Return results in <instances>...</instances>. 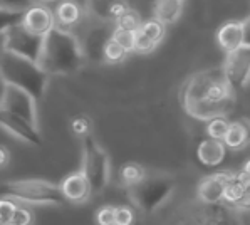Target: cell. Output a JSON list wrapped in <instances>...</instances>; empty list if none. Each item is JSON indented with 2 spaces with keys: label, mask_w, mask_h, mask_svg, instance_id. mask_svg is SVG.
I'll return each mask as SVG.
<instances>
[{
  "label": "cell",
  "mask_w": 250,
  "mask_h": 225,
  "mask_svg": "<svg viewBox=\"0 0 250 225\" xmlns=\"http://www.w3.org/2000/svg\"><path fill=\"white\" fill-rule=\"evenodd\" d=\"M230 121H227L225 118H213L210 121H207V135L211 139H218L224 141L227 131H229Z\"/></svg>",
  "instance_id": "484cf974"
},
{
  "label": "cell",
  "mask_w": 250,
  "mask_h": 225,
  "mask_svg": "<svg viewBox=\"0 0 250 225\" xmlns=\"http://www.w3.org/2000/svg\"><path fill=\"white\" fill-rule=\"evenodd\" d=\"M0 74L9 86L29 92L36 101L44 98L49 76L42 71L37 63L15 56L12 52H5L0 57Z\"/></svg>",
  "instance_id": "3957f363"
},
{
  "label": "cell",
  "mask_w": 250,
  "mask_h": 225,
  "mask_svg": "<svg viewBox=\"0 0 250 225\" xmlns=\"http://www.w3.org/2000/svg\"><path fill=\"white\" fill-rule=\"evenodd\" d=\"M224 143L230 150H242L250 145V119H238L230 123Z\"/></svg>",
  "instance_id": "d6986e66"
},
{
  "label": "cell",
  "mask_w": 250,
  "mask_h": 225,
  "mask_svg": "<svg viewBox=\"0 0 250 225\" xmlns=\"http://www.w3.org/2000/svg\"><path fill=\"white\" fill-rule=\"evenodd\" d=\"M0 128H3V130L9 131L12 136L22 139V141L29 143V145L39 146L42 143L41 133L36 126L27 123L25 119L19 118L14 112L2 110V108H0Z\"/></svg>",
  "instance_id": "7c38bea8"
},
{
  "label": "cell",
  "mask_w": 250,
  "mask_h": 225,
  "mask_svg": "<svg viewBox=\"0 0 250 225\" xmlns=\"http://www.w3.org/2000/svg\"><path fill=\"white\" fill-rule=\"evenodd\" d=\"M156 45H158V44H155L151 39H148L145 34H141L140 30L136 32V37H134V50H136V52L149 54V52H153V50L156 49Z\"/></svg>",
  "instance_id": "1f68e13d"
},
{
  "label": "cell",
  "mask_w": 250,
  "mask_h": 225,
  "mask_svg": "<svg viewBox=\"0 0 250 225\" xmlns=\"http://www.w3.org/2000/svg\"><path fill=\"white\" fill-rule=\"evenodd\" d=\"M227 155V146L224 141L218 139H202L197 148V158L200 163H203L205 166H218L222 161L225 160Z\"/></svg>",
  "instance_id": "ac0fdd59"
},
{
  "label": "cell",
  "mask_w": 250,
  "mask_h": 225,
  "mask_svg": "<svg viewBox=\"0 0 250 225\" xmlns=\"http://www.w3.org/2000/svg\"><path fill=\"white\" fill-rule=\"evenodd\" d=\"M81 14H83V9H81V5L78 2H74V0H62V2H59L56 7L54 21L59 24L57 25L59 29L67 30L69 27L79 24Z\"/></svg>",
  "instance_id": "ffe728a7"
},
{
  "label": "cell",
  "mask_w": 250,
  "mask_h": 225,
  "mask_svg": "<svg viewBox=\"0 0 250 225\" xmlns=\"http://www.w3.org/2000/svg\"><path fill=\"white\" fill-rule=\"evenodd\" d=\"M66 202L72 203H84L91 197V185L83 172H74L67 175L59 185Z\"/></svg>",
  "instance_id": "2e32d148"
},
{
  "label": "cell",
  "mask_w": 250,
  "mask_h": 225,
  "mask_svg": "<svg viewBox=\"0 0 250 225\" xmlns=\"http://www.w3.org/2000/svg\"><path fill=\"white\" fill-rule=\"evenodd\" d=\"M92 193H99L109 181V157L98 141L87 135L83 138V170Z\"/></svg>",
  "instance_id": "52a82bcc"
},
{
  "label": "cell",
  "mask_w": 250,
  "mask_h": 225,
  "mask_svg": "<svg viewBox=\"0 0 250 225\" xmlns=\"http://www.w3.org/2000/svg\"><path fill=\"white\" fill-rule=\"evenodd\" d=\"M5 89H7V83L5 79L0 74V106H2V101H3V94H5Z\"/></svg>",
  "instance_id": "f35d334b"
},
{
  "label": "cell",
  "mask_w": 250,
  "mask_h": 225,
  "mask_svg": "<svg viewBox=\"0 0 250 225\" xmlns=\"http://www.w3.org/2000/svg\"><path fill=\"white\" fill-rule=\"evenodd\" d=\"M0 199H12L36 205H62L66 203L59 185L39 178L14 180L0 185Z\"/></svg>",
  "instance_id": "277c9868"
},
{
  "label": "cell",
  "mask_w": 250,
  "mask_h": 225,
  "mask_svg": "<svg viewBox=\"0 0 250 225\" xmlns=\"http://www.w3.org/2000/svg\"><path fill=\"white\" fill-rule=\"evenodd\" d=\"M230 173H213V175L205 177L198 183L197 197L202 203H224L225 187L229 181Z\"/></svg>",
  "instance_id": "5bb4252c"
},
{
  "label": "cell",
  "mask_w": 250,
  "mask_h": 225,
  "mask_svg": "<svg viewBox=\"0 0 250 225\" xmlns=\"http://www.w3.org/2000/svg\"><path fill=\"white\" fill-rule=\"evenodd\" d=\"M134 37H136V32H131V30H125V29H113V34H111V39L114 42H118L126 52H133L134 50Z\"/></svg>",
  "instance_id": "83f0119b"
},
{
  "label": "cell",
  "mask_w": 250,
  "mask_h": 225,
  "mask_svg": "<svg viewBox=\"0 0 250 225\" xmlns=\"http://www.w3.org/2000/svg\"><path fill=\"white\" fill-rule=\"evenodd\" d=\"M9 161H10L9 150H7L5 146H0V168H3V166H5Z\"/></svg>",
  "instance_id": "74e56055"
},
{
  "label": "cell",
  "mask_w": 250,
  "mask_h": 225,
  "mask_svg": "<svg viewBox=\"0 0 250 225\" xmlns=\"http://www.w3.org/2000/svg\"><path fill=\"white\" fill-rule=\"evenodd\" d=\"M140 32L145 34L148 39H151L155 44H160L165 36V25L160 21H156V19H149V21H145L141 24Z\"/></svg>",
  "instance_id": "d4e9b609"
},
{
  "label": "cell",
  "mask_w": 250,
  "mask_h": 225,
  "mask_svg": "<svg viewBox=\"0 0 250 225\" xmlns=\"http://www.w3.org/2000/svg\"><path fill=\"white\" fill-rule=\"evenodd\" d=\"M134 224V212L133 208L126 205H119L114 212V225H133Z\"/></svg>",
  "instance_id": "4dcf8cb0"
},
{
  "label": "cell",
  "mask_w": 250,
  "mask_h": 225,
  "mask_svg": "<svg viewBox=\"0 0 250 225\" xmlns=\"http://www.w3.org/2000/svg\"><path fill=\"white\" fill-rule=\"evenodd\" d=\"M42 45H44V37L29 32L22 24L12 25L5 30L7 52L25 57L32 63H39Z\"/></svg>",
  "instance_id": "ba28073f"
},
{
  "label": "cell",
  "mask_w": 250,
  "mask_h": 225,
  "mask_svg": "<svg viewBox=\"0 0 250 225\" xmlns=\"http://www.w3.org/2000/svg\"><path fill=\"white\" fill-rule=\"evenodd\" d=\"M126 56H128V52H126V50L123 49L118 42H114L113 39L107 41L104 52H103V61H104V63H107V64L123 63V61L126 59Z\"/></svg>",
  "instance_id": "cb8c5ba5"
},
{
  "label": "cell",
  "mask_w": 250,
  "mask_h": 225,
  "mask_svg": "<svg viewBox=\"0 0 250 225\" xmlns=\"http://www.w3.org/2000/svg\"><path fill=\"white\" fill-rule=\"evenodd\" d=\"M22 15H24V12H12V10L0 9V32H3L12 25L21 24Z\"/></svg>",
  "instance_id": "f1b7e54d"
},
{
  "label": "cell",
  "mask_w": 250,
  "mask_h": 225,
  "mask_svg": "<svg viewBox=\"0 0 250 225\" xmlns=\"http://www.w3.org/2000/svg\"><path fill=\"white\" fill-rule=\"evenodd\" d=\"M242 173H244V175L250 180V160L244 165V170H242Z\"/></svg>",
  "instance_id": "60d3db41"
},
{
  "label": "cell",
  "mask_w": 250,
  "mask_h": 225,
  "mask_svg": "<svg viewBox=\"0 0 250 225\" xmlns=\"http://www.w3.org/2000/svg\"><path fill=\"white\" fill-rule=\"evenodd\" d=\"M141 24H143V22H141L140 15H138V12H134L133 9L126 10V12L116 21V27L125 29V30H131V32H138Z\"/></svg>",
  "instance_id": "4316f807"
},
{
  "label": "cell",
  "mask_w": 250,
  "mask_h": 225,
  "mask_svg": "<svg viewBox=\"0 0 250 225\" xmlns=\"http://www.w3.org/2000/svg\"><path fill=\"white\" fill-rule=\"evenodd\" d=\"M222 69L233 92L244 91L250 83V47L242 45L240 49L227 54Z\"/></svg>",
  "instance_id": "9c48e42d"
},
{
  "label": "cell",
  "mask_w": 250,
  "mask_h": 225,
  "mask_svg": "<svg viewBox=\"0 0 250 225\" xmlns=\"http://www.w3.org/2000/svg\"><path fill=\"white\" fill-rule=\"evenodd\" d=\"M146 178V172L141 165L138 163H125L119 170V180L126 188H131L134 185H138L140 181H143Z\"/></svg>",
  "instance_id": "603a6c76"
},
{
  "label": "cell",
  "mask_w": 250,
  "mask_h": 225,
  "mask_svg": "<svg viewBox=\"0 0 250 225\" xmlns=\"http://www.w3.org/2000/svg\"><path fill=\"white\" fill-rule=\"evenodd\" d=\"M32 0H0V9L12 12H25Z\"/></svg>",
  "instance_id": "e575fe53"
},
{
  "label": "cell",
  "mask_w": 250,
  "mask_h": 225,
  "mask_svg": "<svg viewBox=\"0 0 250 225\" xmlns=\"http://www.w3.org/2000/svg\"><path fill=\"white\" fill-rule=\"evenodd\" d=\"M182 106L191 118L210 121L225 118L235 108V92L222 68H211L193 74L180 92Z\"/></svg>",
  "instance_id": "6da1fadb"
},
{
  "label": "cell",
  "mask_w": 250,
  "mask_h": 225,
  "mask_svg": "<svg viewBox=\"0 0 250 225\" xmlns=\"http://www.w3.org/2000/svg\"><path fill=\"white\" fill-rule=\"evenodd\" d=\"M114 212H116V207H113V205H104V207L98 208V212H96V224L114 225Z\"/></svg>",
  "instance_id": "d6a6232c"
},
{
  "label": "cell",
  "mask_w": 250,
  "mask_h": 225,
  "mask_svg": "<svg viewBox=\"0 0 250 225\" xmlns=\"http://www.w3.org/2000/svg\"><path fill=\"white\" fill-rule=\"evenodd\" d=\"M83 61V47L74 34L54 27L44 36V45L37 64L47 76L69 74L78 71Z\"/></svg>",
  "instance_id": "7a4b0ae2"
},
{
  "label": "cell",
  "mask_w": 250,
  "mask_h": 225,
  "mask_svg": "<svg viewBox=\"0 0 250 225\" xmlns=\"http://www.w3.org/2000/svg\"><path fill=\"white\" fill-rule=\"evenodd\" d=\"M21 24L25 27L29 32L37 34V36L44 37L49 30H52L54 24V14L51 12V9L45 5H30L22 15Z\"/></svg>",
  "instance_id": "4fadbf2b"
},
{
  "label": "cell",
  "mask_w": 250,
  "mask_h": 225,
  "mask_svg": "<svg viewBox=\"0 0 250 225\" xmlns=\"http://www.w3.org/2000/svg\"><path fill=\"white\" fill-rule=\"evenodd\" d=\"M224 203L235 212H250V180L244 173H230Z\"/></svg>",
  "instance_id": "8fae6325"
},
{
  "label": "cell",
  "mask_w": 250,
  "mask_h": 225,
  "mask_svg": "<svg viewBox=\"0 0 250 225\" xmlns=\"http://www.w3.org/2000/svg\"><path fill=\"white\" fill-rule=\"evenodd\" d=\"M175 190V181L170 177L156 175L148 177L138 185L128 188L129 199L133 203L145 213H153L156 208H160L168 199L171 197Z\"/></svg>",
  "instance_id": "8992f818"
},
{
  "label": "cell",
  "mask_w": 250,
  "mask_h": 225,
  "mask_svg": "<svg viewBox=\"0 0 250 225\" xmlns=\"http://www.w3.org/2000/svg\"><path fill=\"white\" fill-rule=\"evenodd\" d=\"M32 222H34L32 212L25 207H17L12 220H10L7 225H32Z\"/></svg>",
  "instance_id": "836d02e7"
},
{
  "label": "cell",
  "mask_w": 250,
  "mask_h": 225,
  "mask_svg": "<svg viewBox=\"0 0 250 225\" xmlns=\"http://www.w3.org/2000/svg\"><path fill=\"white\" fill-rule=\"evenodd\" d=\"M5 52H7V49H5V30H3V32H0V57H2Z\"/></svg>",
  "instance_id": "ab89813d"
},
{
  "label": "cell",
  "mask_w": 250,
  "mask_h": 225,
  "mask_svg": "<svg viewBox=\"0 0 250 225\" xmlns=\"http://www.w3.org/2000/svg\"><path fill=\"white\" fill-rule=\"evenodd\" d=\"M72 131H74L78 136H87L89 135V130H91V121L86 118V116H76L72 119Z\"/></svg>",
  "instance_id": "d590c367"
},
{
  "label": "cell",
  "mask_w": 250,
  "mask_h": 225,
  "mask_svg": "<svg viewBox=\"0 0 250 225\" xmlns=\"http://www.w3.org/2000/svg\"><path fill=\"white\" fill-rule=\"evenodd\" d=\"M111 34H113V30L107 25H99V27L91 29L89 32L86 34L84 42L81 44L84 57L91 61H96V63H104V61H103V52H104L107 41L111 39Z\"/></svg>",
  "instance_id": "9a60e30c"
},
{
  "label": "cell",
  "mask_w": 250,
  "mask_h": 225,
  "mask_svg": "<svg viewBox=\"0 0 250 225\" xmlns=\"http://www.w3.org/2000/svg\"><path fill=\"white\" fill-rule=\"evenodd\" d=\"M171 225H242V222L229 205L195 202L180 208Z\"/></svg>",
  "instance_id": "5b68a950"
},
{
  "label": "cell",
  "mask_w": 250,
  "mask_h": 225,
  "mask_svg": "<svg viewBox=\"0 0 250 225\" xmlns=\"http://www.w3.org/2000/svg\"><path fill=\"white\" fill-rule=\"evenodd\" d=\"M92 12L104 21L116 22L126 10H129L128 0H91Z\"/></svg>",
  "instance_id": "44dd1931"
},
{
  "label": "cell",
  "mask_w": 250,
  "mask_h": 225,
  "mask_svg": "<svg viewBox=\"0 0 250 225\" xmlns=\"http://www.w3.org/2000/svg\"><path fill=\"white\" fill-rule=\"evenodd\" d=\"M37 101L29 94V92L22 91L19 88L9 86L7 84L5 94H3L2 101V110H7L14 114H17L19 118L25 119L27 123H30L32 126L37 128Z\"/></svg>",
  "instance_id": "30bf717a"
},
{
  "label": "cell",
  "mask_w": 250,
  "mask_h": 225,
  "mask_svg": "<svg viewBox=\"0 0 250 225\" xmlns=\"http://www.w3.org/2000/svg\"><path fill=\"white\" fill-rule=\"evenodd\" d=\"M218 45L225 50L227 54L233 52V50L240 49L244 45V29H242V22L230 21L224 24L217 32Z\"/></svg>",
  "instance_id": "e0dca14e"
},
{
  "label": "cell",
  "mask_w": 250,
  "mask_h": 225,
  "mask_svg": "<svg viewBox=\"0 0 250 225\" xmlns=\"http://www.w3.org/2000/svg\"><path fill=\"white\" fill-rule=\"evenodd\" d=\"M17 205L12 199H0V225H7L12 220Z\"/></svg>",
  "instance_id": "f546056e"
},
{
  "label": "cell",
  "mask_w": 250,
  "mask_h": 225,
  "mask_svg": "<svg viewBox=\"0 0 250 225\" xmlns=\"http://www.w3.org/2000/svg\"><path fill=\"white\" fill-rule=\"evenodd\" d=\"M183 10V0H156L155 7H153V14H155L156 21H160L163 25L173 24L178 21Z\"/></svg>",
  "instance_id": "7402d4cb"
},
{
  "label": "cell",
  "mask_w": 250,
  "mask_h": 225,
  "mask_svg": "<svg viewBox=\"0 0 250 225\" xmlns=\"http://www.w3.org/2000/svg\"><path fill=\"white\" fill-rule=\"evenodd\" d=\"M242 29H244V45L250 47V15L245 21H242Z\"/></svg>",
  "instance_id": "8d00e7d4"
}]
</instances>
